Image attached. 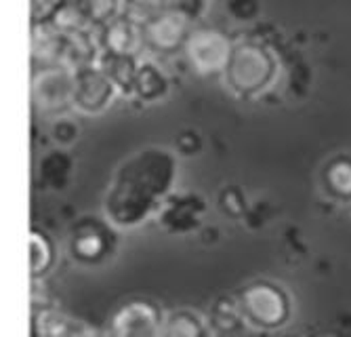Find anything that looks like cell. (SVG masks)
<instances>
[{
    "mask_svg": "<svg viewBox=\"0 0 351 337\" xmlns=\"http://www.w3.org/2000/svg\"><path fill=\"white\" fill-rule=\"evenodd\" d=\"M165 314L156 303L145 299H135L124 303L120 310L112 316L110 331L114 335H158L162 333Z\"/></svg>",
    "mask_w": 351,
    "mask_h": 337,
    "instance_id": "obj_9",
    "label": "cell"
},
{
    "mask_svg": "<svg viewBox=\"0 0 351 337\" xmlns=\"http://www.w3.org/2000/svg\"><path fill=\"white\" fill-rule=\"evenodd\" d=\"M173 5L179 7V9H183L187 15L196 17L198 11H200V7L204 5V0H173Z\"/></svg>",
    "mask_w": 351,
    "mask_h": 337,
    "instance_id": "obj_24",
    "label": "cell"
},
{
    "mask_svg": "<svg viewBox=\"0 0 351 337\" xmlns=\"http://www.w3.org/2000/svg\"><path fill=\"white\" fill-rule=\"evenodd\" d=\"M210 321H213V327L219 331V333H234V331H240L242 325L246 323L244 316H242V310H240V303L238 301H232V299H221L215 303V308L210 312Z\"/></svg>",
    "mask_w": 351,
    "mask_h": 337,
    "instance_id": "obj_20",
    "label": "cell"
},
{
    "mask_svg": "<svg viewBox=\"0 0 351 337\" xmlns=\"http://www.w3.org/2000/svg\"><path fill=\"white\" fill-rule=\"evenodd\" d=\"M63 34H59L49 23L34 25V36H32V57H34V68L57 66L61 59Z\"/></svg>",
    "mask_w": 351,
    "mask_h": 337,
    "instance_id": "obj_15",
    "label": "cell"
},
{
    "mask_svg": "<svg viewBox=\"0 0 351 337\" xmlns=\"http://www.w3.org/2000/svg\"><path fill=\"white\" fill-rule=\"evenodd\" d=\"M32 333L49 335V337H72V335H88V333H93V329H88L84 323L63 314L59 310L43 308V310L34 312Z\"/></svg>",
    "mask_w": 351,
    "mask_h": 337,
    "instance_id": "obj_12",
    "label": "cell"
},
{
    "mask_svg": "<svg viewBox=\"0 0 351 337\" xmlns=\"http://www.w3.org/2000/svg\"><path fill=\"white\" fill-rule=\"evenodd\" d=\"M226 82L238 97H257L267 91L278 76V59L261 43L242 40L234 45L230 64L226 68Z\"/></svg>",
    "mask_w": 351,
    "mask_h": 337,
    "instance_id": "obj_1",
    "label": "cell"
},
{
    "mask_svg": "<svg viewBox=\"0 0 351 337\" xmlns=\"http://www.w3.org/2000/svg\"><path fill=\"white\" fill-rule=\"evenodd\" d=\"M173 5V0H124V15H129L139 25L162 13Z\"/></svg>",
    "mask_w": 351,
    "mask_h": 337,
    "instance_id": "obj_21",
    "label": "cell"
},
{
    "mask_svg": "<svg viewBox=\"0 0 351 337\" xmlns=\"http://www.w3.org/2000/svg\"><path fill=\"white\" fill-rule=\"evenodd\" d=\"M160 198L147 192L145 188L137 186V183L114 177L112 186L104 200L106 218L116 228H137L156 211Z\"/></svg>",
    "mask_w": 351,
    "mask_h": 337,
    "instance_id": "obj_4",
    "label": "cell"
},
{
    "mask_svg": "<svg viewBox=\"0 0 351 337\" xmlns=\"http://www.w3.org/2000/svg\"><path fill=\"white\" fill-rule=\"evenodd\" d=\"M326 192L337 200H351V161L337 159L324 171Z\"/></svg>",
    "mask_w": 351,
    "mask_h": 337,
    "instance_id": "obj_18",
    "label": "cell"
},
{
    "mask_svg": "<svg viewBox=\"0 0 351 337\" xmlns=\"http://www.w3.org/2000/svg\"><path fill=\"white\" fill-rule=\"evenodd\" d=\"M110 249V238L108 232L104 228H99L97 224H84L80 226V230L74 234L70 251L74 255L76 262L80 264H97L108 255Z\"/></svg>",
    "mask_w": 351,
    "mask_h": 337,
    "instance_id": "obj_11",
    "label": "cell"
},
{
    "mask_svg": "<svg viewBox=\"0 0 351 337\" xmlns=\"http://www.w3.org/2000/svg\"><path fill=\"white\" fill-rule=\"evenodd\" d=\"M99 30V45L101 51L108 53H120V55H137L143 45V27L133 21L129 15H118L110 23L95 27Z\"/></svg>",
    "mask_w": 351,
    "mask_h": 337,
    "instance_id": "obj_10",
    "label": "cell"
},
{
    "mask_svg": "<svg viewBox=\"0 0 351 337\" xmlns=\"http://www.w3.org/2000/svg\"><path fill=\"white\" fill-rule=\"evenodd\" d=\"M97 64L112 76V80L116 82L122 95H133L135 78H137V70H139L137 55H120V53L101 51Z\"/></svg>",
    "mask_w": 351,
    "mask_h": 337,
    "instance_id": "obj_14",
    "label": "cell"
},
{
    "mask_svg": "<svg viewBox=\"0 0 351 337\" xmlns=\"http://www.w3.org/2000/svg\"><path fill=\"white\" fill-rule=\"evenodd\" d=\"M78 135V127L74 125V122H68V120H61L59 127L55 129V137L59 141H70Z\"/></svg>",
    "mask_w": 351,
    "mask_h": 337,
    "instance_id": "obj_23",
    "label": "cell"
},
{
    "mask_svg": "<svg viewBox=\"0 0 351 337\" xmlns=\"http://www.w3.org/2000/svg\"><path fill=\"white\" fill-rule=\"evenodd\" d=\"M232 51L234 43L217 27H194L183 47L189 66L202 76L226 72Z\"/></svg>",
    "mask_w": 351,
    "mask_h": 337,
    "instance_id": "obj_6",
    "label": "cell"
},
{
    "mask_svg": "<svg viewBox=\"0 0 351 337\" xmlns=\"http://www.w3.org/2000/svg\"><path fill=\"white\" fill-rule=\"evenodd\" d=\"M116 177L129 179L145 188L154 196L162 198L173 188L177 177V161L171 152L162 148H145L133 154L118 169Z\"/></svg>",
    "mask_w": 351,
    "mask_h": 337,
    "instance_id": "obj_3",
    "label": "cell"
},
{
    "mask_svg": "<svg viewBox=\"0 0 351 337\" xmlns=\"http://www.w3.org/2000/svg\"><path fill=\"white\" fill-rule=\"evenodd\" d=\"M167 93H169L167 74L156 64H152V61H143V64H139L133 95H137L141 102L152 104V102H160Z\"/></svg>",
    "mask_w": 351,
    "mask_h": 337,
    "instance_id": "obj_16",
    "label": "cell"
},
{
    "mask_svg": "<svg viewBox=\"0 0 351 337\" xmlns=\"http://www.w3.org/2000/svg\"><path fill=\"white\" fill-rule=\"evenodd\" d=\"M162 335L167 337H204L208 335V327L200 314L191 310H175L165 316Z\"/></svg>",
    "mask_w": 351,
    "mask_h": 337,
    "instance_id": "obj_17",
    "label": "cell"
},
{
    "mask_svg": "<svg viewBox=\"0 0 351 337\" xmlns=\"http://www.w3.org/2000/svg\"><path fill=\"white\" fill-rule=\"evenodd\" d=\"M55 262V249L49 240V236L40 230H32L29 236V270L32 279H38L49 272V268Z\"/></svg>",
    "mask_w": 351,
    "mask_h": 337,
    "instance_id": "obj_19",
    "label": "cell"
},
{
    "mask_svg": "<svg viewBox=\"0 0 351 337\" xmlns=\"http://www.w3.org/2000/svg\"><path fill=\"white\" fill-rule=\"evenodd\" d=\"M47 23L59 34H76L93 27L84 0H61L49 11Z\"/></svg>",
    "mask_w": 351,
    "mask_h": 337,
    "instance_id": "obj_13",
    "label": "cell"
},
{
    "mask_svg": "<svg viewBox=\"0 0 351 337\" xmlns=\"http://www.w3.org/2000/svg\"><path fill=\"white\" fill-rule=\"evenodd\" d=\"M191 15L183 9L171 5L162 13L143 23V45L154 53H177L185 47V40L191 32Z\"/></svg>",
    "mask_w": 351,
    "mask_h": 337,
    "instance_id": "obj_8",
    "label": "cell"
},
{
    "mask_svg": "<svg viewBox=\"0 0 351 337\" xmlns=\"http://www.w3.org/2000/svg\"><path fill=\"white\" fill-rule=\"evenodd\" d=\"M240 310L244 321L261 331H276L282 329L286 323L291 321L293 314V305L291 297L280 285L259 281L248 285L240 299Z\"/></svg>",
    "mask_w": 351,
    "mask_h": 337,
    "instance_id": "obj_2",
    "label": "cell"
},
{
    "mask_svg": "<svg viewBox=\"0 0 351 337\" xmlns=\"http://www.w3.org/2000/svg\"><path fill=\"white\" fill-rule=\"evenodd\" d=\"M118 93H120V89L99 64H90V66L74 70L72 108L78 114L97 116L106 112L114 104Z\"/></svg>",
    "mask_w": 351,
    "mask_h": 337,
    "instance_id": "obj_7",
    "label": "cell"
},
{
    "mask_svg": "<svg viewBox=\"0 0 351 337\" xmlns=\"http://www.w3.org/2000/svg\"><path fill=\"white\" fill-rule=\"evenodd\" d=\"M74 102V70L66 66H47L34 70L32 78V104L38 114L59 116Z\"/></svg>",
    "mask_w": 351,
    "mask_h": 337,
    "instance_id": "obj_5",
    "label": "cell"
},
{
    "mask_svg": "<svg viewBox=\"0 0 351 337\" xmlns=\"http://www.w3.org/2000/svg\"><path fill=\"white\" fill-rule=\"evenodd\" d=\"M93 27H101L124 13V0H84Z\"/></svg>",
    "mask_w": 351,
    "mask_h": 337,
    "instance_id": "obj_22",
    "label": "cell"
}]
</instances>
